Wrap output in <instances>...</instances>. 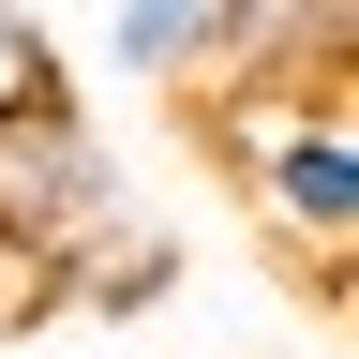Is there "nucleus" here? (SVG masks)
<instances>
[{
	"instance_id": "nucleus-1",
	"label": "nucleus",
	"mask_w": 359,
	"mask_h": 359,
	"mask_svg": "<svg viewBox=\"0 0 359 359\" xmlns=\"http://www.w3.org/2000/svg\"><path fill=\"white\" fill-rule=\"evenodd\" d=\"M195 135L314 299L359 269V75H195Z\"/></svg>"
},
{
	"instance_id": "nucleus-2",
	"label": "nucleus",
	"mask_w": 359,
	"mask_h": 359,
	"mask_svg": "<svg viewBox=\"0 0 359 359\" xmlns=\"http://www.w3.org/2000/svg\"><path fill=\"white\" fill-rule=\"evenodd\" d=\"M105 210H135V180H120V150H105V120L75 105H15L0 120V240H30V255H60V240H90Z\"/></svg>"
},
{
	"instance_id": "nucleus-3",
	"label": "nucleus",
	"mask_w": 359,
	"mask_h": 359,
	"mask_svg": "<svg viewBox=\"0 0 359 359\" xmlns=\"http://www.w3.org/2000/svg\"><path fill=\"white\" fill-rule=\"evenodd\" d=\"M195 75H359V0H210Z\"/></svg>"
},
{
	"instance_id": "nucleus-4",
	"label": "nucleus",
	"mask_w": 359,
	"mask_h": 359,
	"mask_svg": "<svg viewBox=\"0 0 359 359\" xmlns=\"http://www.w3.org/2000/svg\"><path fill=\"white\" fill-rule=\"evenodd\" d=\"M45 269H60V314H165L180 299V240H165L150 210H105L90 240H60Z\"/></svg>"
},
{
	"instance_id": "nucleus-5",
	"label": "nucleus",
	"mask_w": 359,
	"mask_h": 359,
	"mask_svg": "<svg viewBox=\"0 0 359 359\" xmlns=\"http://www.w3.org/2000/svg\"><path fill=\"white\" fill-rule=\"evenodd\" d=\"M195 45H210V0H105V75L180 90V75H195Z\"/></svg>"
},
{
	"instance_id": "nucleus-6",
	"label": "nucleus",
	"mask_w": 359,
	"mask_h": 359,
	"mask_svg": "<svg viewBox=\"0 0 359 359\" xmlns=\"http://www.w3.org/2000/svg\"><path fill=\"white\" fill-rule=\"evenodd\" d=\"M15 105H60V30H45L30 0H0V120Z\"/></svg>"
},
{
	"instance_id": "nucleus-7",
	"label": "nucleus",
	"mask_w": 359,
	"mask_h": 359,
	"mask_svg": "<svg viewBox=\"0 0 359 359\" xmlns=\"http://www.w3.org/2000/svg\"><path fill=\"white\" fill-rule=\"evenodd\" d=\"M30 330H60V269L30 240H0V344H30Z\"/></svg>"
}]
</instances>
